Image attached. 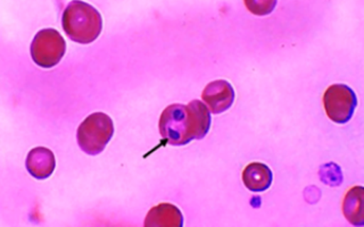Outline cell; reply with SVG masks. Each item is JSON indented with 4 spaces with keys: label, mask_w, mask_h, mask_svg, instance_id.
Here are the masks:
<instances>
[{
    "label": "cell",
    "mask_w": 364,
    "mask_h": 227,
    "mask_svg": "<svg viewBox=\"0 0 364 227\" xmlns=\"http://www.w3.org/2000/svg\"><path fill=\"white\" fill-rule=\"evenodd\" d=\"M65 51V40L54 28H43L32 40V60L40 67H54L62 60Z\"/></svg>",
    "instance_id": "277c9868"
},
{
    "label": "cell",
    "mask_w": 364,
    "mask_h": 227,
    "mask_svg": "<svg viewBox=\"0 0 364 227\" xmlns=\"http://www.w3.org/2000/svg\"><path fill=\"white\" fill-rule=\"evenodd\" d=\"M363 187H354L348 190L343 202V213L347 221L355 226L364 224Z\"/></svg>",
    "instance_id": "30bf717a"
},
{
    "label": "cell",
    "mask_w": 364,
    "mask_h": 227,
    "mask_svg": "<svg viewBox=\"0 0 364 227\" xmlns=\"http://www.w3.org/2000/svg\"><path fill=\"white\" fill-rule=\"evenodd\" d=\"M26 166L34 179H46L54 173L56 159L53 151L47 148L37 147L28 153Z\"/></svg>",
    "instance_id": "52a82bcc"
},
{
    "label": "cell",
    "mask_w": 364,
    "mask_h": 227,
    "mask_svg": "<svg viewBox=\"0 0 364 227\" xmlns=\"http://www.w3.org/2000/svg\"><path fill=\"white\" fill-rule=\"evenodd\" d=\"M245 5L250 9L253 14L255 15H267L270 14L271 11L274 9L276 7L277 1H263V0H256V1H250V0H247V1H245Z\"/></svg>",
    "instance_id": "8fae6325"
},
{
    "label": "cell",
    "mask_w": 364,
    "mask_h": 227,
    "mask_svg": "<svg viewBox=\"0 0 364 227\" xmlns=\"http://www.w3.org/2000/svg\"><path fill=\"white\" fill-rule=\"evenodd\" d=\"M273 174L267 165L252 162L242 172V182L248 190L263 192L272 184Z\"/></svg>",
    "instance_id": "9c48e42d"
},
{
    "label": "cell",
    "mask_w": 364,
    "mask_h": 227,
    "mask_svg": "<svg viewBox=\"0 0 364 227\" xmlns=\"http://www.w3.org/2000/svg\"><path fill=\"white\" fill-rule=\"evenodd\" d=\"M62 26L72 41L88 45L100 37L102 30V15L94 6L74 0L63 13Z\"/></svg>",
    "instance_id": "7a4b0ae2"
},
{
    "label": "cell",
    "mask_w": 364,
    "mask_h": 227,
    "mask_svg": "<svg viewBox=\"0 0 364 227\" xmlns=\"http://www.w3.org/2000/svg\"><path fill=\"white\" fill-rule=\"evenodd\" d=\"M356 105L355 92L348 85H330L324 92V109L328 117L337 124H346L352 118Z\"/></svg>",
    "instance_id": "5b68a950"
},
{
    "label": "cell",
    "mask_w": 364,
    "mask_h": 227,
    "mask_svg": "<svg viewBox=\"0 0 364 227\" xmlns=\"http://www.w3.org/2000/svg\"><path fill=\"white\" fill-rule=\"evenodd\" d=\"M113 134L114 124L111 117L104 113L91 114L77 128V143L83 153L96 156L104 151Z\"/></svg>",
    "instance_id": "3957f363"
},
{
    "label": "cell",
    "mask_w": 364,
    "mask_h": 227,
    "mask_svg": "<svg viewBox=\"0 0 364 227\" xmlns=\"http://www.w3.org/2000/svg\"><path fill=\"white\" fill-rule=\"evenodd\" d=\"M210 109L200 100H193L187 106L173 104L161 115L159 133L168 145L180 147L204 139L210 132Z\"/></svg>",
    "instance_id": "6da1fadb"
},
{
    "label": "cell",
    "mask_w": 364,
    "mask_h": 227,
    "mask_svg": "<svg viewBox=\"0 0 364 227\" xmlns=\"http://www.w3.org/2000/svg\"><path fill=\"white\" fill-rule=\"evenodd\" d=\"M146 227H182L183 216L179 208L172 204H159L151 208L146 216Z\"/></svg>",
    "instance_id": "ba28073f"
},
{
    "label": "cell",
    "mask_w": 364,
    "mask_h": 227,
    "mask_svg": "<svg viewBox=\"0 0 364 227\" xmlns=\"http://www.w3.org/2000/svg\"><path fill=\"white\" fill-rule=\"evenodd\" d=\"M235 90L225 79H218L208 83L202 94V99L210 113L222 114L227 111L235 101Z\"/></svg>",
    "instance_id": "8992f818"
}]
</instances>
